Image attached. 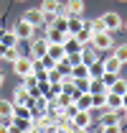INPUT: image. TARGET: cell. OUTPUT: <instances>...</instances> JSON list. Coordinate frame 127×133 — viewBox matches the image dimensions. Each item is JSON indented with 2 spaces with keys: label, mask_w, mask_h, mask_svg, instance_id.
I'll return each mask as SVG.
<instances>
[{
  "label": "cell",
  "mask_w": 127,
  "mask_h": 133,
  "mask_svg": "<svg viewBox=\"0 0 127 133\" xmlns=\"http://www.w3.org/2000/svg\"><path fill=\"white\" fill-rule=\"evenodd\" d=\"M89 44L94 51H109L114 46V36H112V31H99V33H92Z\"/></svg>",
  "instance_id": "cell-1"
},
{
  "label": "cell",
  "mask_w": 127,
  "mask_h": 133,
  "mask_svg": "<svg viewBox=\"0 0 127 133\" xmlns=\"http://www.w3.org/2000/svg\"><path fill=\"white\" fill-rule=\"evenodd\" d=\"M33 69H36V62H33L31 56H18L15 62H13V72H15L18 77H28V74H33Z\"/></svg>",
  "instance_id": "cell-2"
},
{
  "label": "cell",
  "mask_w": 127,
  "mask_h": 133,
  "mask_svg": "<svg viewBox=\"0 0 127 133\" xmlns=\"http://www.w3.org/2000/svg\"><path fill=\"white\" fill-rule=\"evenodd\" d=\"M13 31H15L18 41H31L33 33H36V26H33V23H28L26 18H20V21L15 23V28H13Z\"/></svg>",
  "instance_id": "cell-3"
},
{
  "label": "cell",
  "mask_w": 127,
  "mask_h": 133,
  "mask_svg": "<svg viewBox=\"0 0 127 133\" xmlns=\"http://www.w3.org/2000/svg\"><path fill=\"white\" fill-rule=\"evenodd\" d=\"M10 131H23V133H31V131H36V123H33V118L10 115Z\"/></svg>",
  "instance_id": "cell-4"
},
{
  "label": "cell",
  "mask_w": 127,
  "mask_h": 133,
  "mask_svg": "<svg viewBox=\"0 0 127 133\" xmlns=\"http://www.w3.org/2000/svg\"><path fill=\"white\" fill-rule=\"evenodd\" d=\"M46 51H48V41H46V36L43 38H31V56L33 62H38L41 56H46Z\"/></svg>",
  "instance_id": "cell-5"
},
{
  "label": "cell",
  "mask_w": 127,
  "mask_h": 133,
  "mask_svg": "<svg viewBox=\"0 0 127 133\" xmlns=\"http://www.w3.org/2000/svg\"><path fill=\"white\" fill-rule=\"evenodd\" d=\"M74 120V125H76V131H89V125H92V110H76V115L71 118Z\"/></svg>",
  "instance_id": "cell-6"
},
{
  "label": "cell",
  "mask_w": 127,
  "mask_h": 133,
  "mask_svg": "<svg viewBox=\"0 0 127 133\" xmlns=\"http://www.w3.org/2000/svg\"><path fill=\"white\" fill-rule=\"evenodd\" d=\"M23 18H26L28 23H33L36 28H38V26H46V13H43L41 8H31V10H26Z\"/></svg>",
  "instance_id": "cell-7"
},
{
  "label": "cell",
  "mask_w": 127,
  "mask_h": 133,
  "mask_svg": "<svg viewBox=\"0 0 127 133\" xmlns=\"http://www.w3.org/2000/svg\"><path fill=\"white\" fill-rule=\"evenodd\" d=\"M66 36H71V33H61L59 28H53L51 23H46V41L48 44H64Z\"/></svg>",
  "instance_id": "cell-8"
},
{
  "label": "cell",
  "mask_w": 127,
  "mask_h": 133,
  "mask_svg": "<svg viewBox=\"0 0 127 133\" xmlns=\"http://www.w3.org/2000/svg\"><path fill=\"white\" fill-rule=\"evenodd\" d=\"M41 10H43V13H46V16H59V13H61L64 10V3L61 0H43V3H41Z\"/></svg>",
  "instance_id": "cell-9"
},
{
  "label": "cell",
  "mask_w": 127,
  "mask_h": 133,
  "mask_svg": "<svg viewBox=\"0 0 127 133\" xmlns=\"http://www.w3.org/2000/svg\"><path fill=\"white\" fill-rule=\"evenodd\" d=\"M102 21H104L107 31H117V28H122V18H120V13H114V10L104 13V16H102Z\"/></svg>",
  "instance_id": "cell-10"
},
{
  "label": "cell",
  "mask_w": 127,
  "mask_h": 133,
  "mask_svg": "<svg viewBox=\"0 0 127 133\" xmlns=\"http://www.w3.org/2000/svg\"><path fill=\"white\" fill-rule=\"evenodd\" d=\"M61 13H66V16H81L84 13V0H69Z\"/></svg>",
  "instance_id": "cell-11"
},
{
  "label": "cell",
  "mask_w": 127,
  "mask_h": 133,
  "mask_svg": "<svg viewBox=\"0 0 127 133\" xmlns=\"http://www.w3.org/2000/svg\"><path fill=\"white\" fill-rule=\"evenodd\" d=\"M31 102V92L20 84V87H15V92H13V105H28Z\"/></svg>",
  "instance_id": "cell-12"
},
{
  "label": "cell",
  "mask_w": 127,
  "mask_h": 133,
  "mask_svg": "<svg viewBox=\"0 0 127 133\" xmlns=\"http://www.w3.org/2000/svg\"><path fill=\"white\" fill-rule=\"evenodd\" d=\"M74 102H76V108H81V110H92V92H89V90L79 92V95L74 97Z\"/></svg>",
  "instance_id": "cell-13"
},
{
  "label": "cell",
  "mask_w": 127,
  "mask_h": 133,
  "mask_svg": "<svg viewBox=\"0 0 127 133\" xmlns=\"http://www.w3.org/2000/svg\"><path fill=\"white\" fill-rule=\"evenodd\" d=\"M120 110H109L107 108V113L102 115V120L97 123V131H102V125H112V123H120V115H117Z\"/></svg>",
  "instance_id": "cell-14"
},
{
  "label": "cell",
  "mask_w": 127,
  "mask_h": 133,
  "mask_svg": "<svg viewBox=\"0 0 127 133\" xmlns=\"http://www.w3.org/2000/svg\"><path fill=\"white\" fill-rule=\"evenodd\" d=\"M92 33H94V31H92V26H89V21H86V23H84L74 36H76V41H79V44H89V41H92Z\"/></svg>",
  "instance_id": "cell-15"
},
{
  "label": "cell",
  "mask_w": 127,
  "mask_h": 133,
  "mask_svg": "<svg viewBox=\"0 0 127 133\" xmlns=\"http://www.w3.org/2000/svg\"><path fill=\"white\" fill-rule=\"evenodd\" d=\"M107 108H109V110H122V95L107 90Z\"/></svg>",
  "instance_id": "cell-16"
},
{
  "label": "cell",
  "mask_w": 127,
  "mask_h": 133,
  "mask_svg": "<svg viewBox=\"0 0 127 133\" xmlns=\"http://www.w3.org/2000/svg\"><path fill=\"white\" fill-rule=\"evenodd\" d=\"M46 54L51 56V59H56V62H59V59L66 56V49H64V44H48V51H46Z\"/></svg>",
  "instance_id": "cell-17"
},
{
  "label": "cell",
  "mask_w": 127,
  "mask_h": 133,
  "mask_svg": "<svg viewBox=\"0 0 127 133\" xmlns=\"http://www.w3.org/2000/svg\"><path fill=\"white\" fill-rule=\"evenodd\" d=\"M64 49H66V54H74V51H81V49H84V44H79V41H76V36H66Z\"/></svg>",
  "instance_id": "cell-18"
},
{
  "label": "cell",
  "mask_w": 127,
  "mask_h": 133,
  "mask_svg": "<svg viewBox=\"0 0 127 133\" xmlns=\"http://www.w3.org/2000/svg\"><path fill=\"white\" fill-rule=\"evenodd\" d=\"M120 69H122V62L112 54L109 59H104V72H114V74H120Z\"/></svg>",
  "instance_id": "cell-19"
},
{
  "label": "cell",
  "mask_w": 127,
  "mask_h": 133,
  "mask_svg": "<svg viewBox=\"0 0 127 133\" xmlns=\"http://www.w3.org/2000/svg\"><path fill=\"white\" fill-rule=\"evenodd\" d=\"M13 115V100H0V120H8Z\"/></svg>",
  "instance_id": "cell-20"
},
{
  "label": "cell",
  "mask_w": 127,
  "mask_h": 133,
  "mask_svg": "<svg viewBox=\"0 0 127 133\" xmlns=\"http://www.w3.org/2000/svg\"><path fill=\"white\" fill-rule=\"evenodd\" d=\"M18 56H20V54H18V46H5L3 54H0V59H5V62H10V64L15 62Z\"/></svg>",
  "instance_id": "cell-21"
},
{
  "label": "cell",
  "mask_w": 127,
  "mask_h": 133,
  "mask_svg": "<svg viewBox=\"0 0 127 133\" xmlns=\"http://www.w3.org/2000/svg\"><path fill=\"white\" fill-rule=\"evenodd\" d=\"M84 23H86V21H84V18H81V16H69V33L74 36V33L79 31V28H81V26H84Z\"/></svg>",
  "instance_id": "cell-22"
},
{
  "label": "cell",
  "mask_w": 127,
  "mask_h": 133,
  "mask_svg": "<svg viewBox=\"0 0 127 133\" xmlns=\"http://www.w3.org/2000/svg\"><path fill=\"white\" fill-rule=\"evenodd\" d=\"M109 90H112V92H117V95H125V92H127V79H122V77L117 74V79L109 84Z\"/></svg>",
  "instance_id": "cell-23"
},
{
  "label": "cell",
  "mask_w": 127,
  "mask_h": 133,
  "mask_svg": "<svg viewBox=\"0 0 127 133\" xmlns=\"http://www.w3.org/2000/svg\"><path fill=\"white\" fill-rule=\"evenodd\" d=\"M112 54H114L122 64H127V44H114V46H112Z\"/></svg>",
  "instance_id": "cell-24"
},
{
  "label": "cell",
  "mask_w": 127,
  "mask_h": 133,
  "mask_svg": "<svg viewBox=\"0 0 127 133\" xmlns=\"http://www.w3.org/2000/svg\"><path fill=\"white\" fill-rule=\"evenodd\" d=\"M94 108H107V92H94L92 95V110Z\"/></svg>",
  "instance_id": "cell-25"
},
{
  "label": "cell",
  "mask_w": 127,
  "mask_h": 133,
  "mask_svg": "<svg viewBox=\"0 0 127 133\" xmlns=\"http://www.w3.org/2000/svg\"><path fill=\"white\" fill-rule=\"evenodd\" d=\"M0 44H3V46H18L15 31H5V33H3V38H0Z\"/></svg>",
  "instance_id": "cell-26"
},
{
  "label": "cell",
  "mask_w": 127,
  "mask_h": 133,
  "mask_svg": "<svg viewBox=\"0 0 127 133\" xmlns=\"http://www.w3.org/2000/svg\"><path fill=\"white\" fill-rule=\"evenodd\" d=\"M102 74H104V62H92V64H89V77H102Z\"/></svg>",
  "instance_id": "cell-27"
},
{
  "label": "cell",
  "mask_w": 127,
  "mask_h": 133,
  "mask_svg": "<svg viewBox=\"0 0 127 133\" xmlns=\"http://www.w3.org/2000/svg\"><path fill=\"white\" fill-rule=\"evenodd\" d=\"M13 115H20V118H33V110L28 105H13Z\"/></svg>",
  "instance_id": "cell-28"
},
{
  "label": "cell",
  "mask_w": 127,
  "mask_h": 133,
  "mask_svg": "<svg viewBox=\"0 0 127 133\" xmlns=\"http://www.w3.org/2000/svg\"><path fill=\"white\" fill-rule=\"evenodd\" d=\"M89 26H92V31H94V33L107 31V26H104V21H102V18H94V21H89Z\"/></svg>",
  "instance_id": "cell-29"
},
{
  "label": "cell",
  "mask_w": 127,
  "mask_h": 133,
  "mask_svg": "<svg viewBox=\"0 0 127 133\" xmlns=\"http://www.w3.org/2000/svg\"><path fill=\"white\" fill-rule=\"evenodd\" d=\"M81 59H84V64H92V62L97 59V54H92V51H84V49H81Z\"/></svg>",
  "instance_id": "cell-30"
},
{
  "label": "cell",
  "mask_w": 127,
  "mask_h": 133,
  "mask_svg": "<svg viewBox=\"0 0 127 133\" xmlns=\"http://www.w3.org/2000/svg\"><path fill=\"white\" fill-rule=\"evenodd\" d=\"M3 131H10V125H8V123H0V133Z\"/></svg>",
  "instance_id": "cell-31"
},
{
  "label": "cell",
  "mask_w": 127,
  "mask_h": 133,
  "mask_svg": "<svg viewBox=\"0 0 127 133\" xmlns=\"http://www.w3.org/2000/svg\"><path fill=\"white\" fill-rule=\"evenodd\" d=\"M125 108H127V92L122 95V110H125Z\"/></svg>",
  "instance_id": "cell-32"
},
{
  "label": "cell",
  "mask_w": 127,
  "mask_h": 133,
  "mask_svg": "<svg viewBox=\"0 0 127 133\" xmlns=\"http://www.w3.org/2000/svg\"><path fill=\"white\" fill-rule=\"evenodd\" d=\"M3 82H5V74H3V69H0V87H3Z\"/></svg>",
  "instance_id": "cell-33"
},
{
  "label": "cell",
  "mask_w": 127,
  "mask_h": 133,
  "mask_svg": "<svg viewBox=\"0 0 127 133\" xmlns=\"http://www.w3.org/2000/svg\"><path fill=\"white\" fill-rule=\"evenodd\" d=\"M122 28H125V31H127V21H122Z\"/></svg>",
  "instance_id": "cell-34"
},
{
  "label": "cell",
  "mask_w": 127,
  "mask_h": 133,
  "mask_svg": "<svg viewBox=\"0 0 127 133\" xmlns=\"http://www.w3.org/2000/svg\"><path fill=\"white\" fill-rule=\"evenodd\" d=\"M3 33H5V31H3V28H0V38H3Z\"/></svg>",
  "instance_id": "cell-35"
},
{
  "label": "cell",
  "mask_w": 127,
  "mask_h": 133,
  "mask_svg": "<svg viewBox=\"0 0 127 133\" xmlns=\"http://www.w3.org/2000/svg\"><path fill=\"white\" fill-rule=\"evenodd\" d=\"M125 118H127V108H125Z\"/></svg>",
  "instance_id": "cell-36"
},
{
  "label": "cell",
  "mask_w": 127,
  "mask_h": 133,
  "mask_svg": "<svg viewBox=\"0 0 127 133\" xmlns=\"http://www.w3.org/2000/svg\"><path fill=\"white\" fill-rule=\"evenodd\" d=\"M122 3H125V0H122Z\"/></svg>",
  "instance_id": "cell-37"
}]
</instances>
